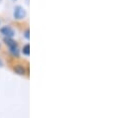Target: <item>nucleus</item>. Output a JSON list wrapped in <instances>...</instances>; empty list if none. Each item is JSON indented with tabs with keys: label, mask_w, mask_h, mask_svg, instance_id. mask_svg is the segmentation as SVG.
<instances>
[{
	"label": "nucleus",
	"mask_w": 128,
	"mask_h": 118,
	"mask_svg": "<svg viewBox=\"0 0 128 118\" xmlns=\"http://www.w3.org/2000/svg\"><path fill=\"white\" fill-rule=\"evenodd\" d=\"M25 16H26L25 9L23 7H21V6H17L15 8V11H14V17L19 20V19H23Z\"/></svg>",
	"instance_id": "nucleus-1"
},
{
	"label": "nucleus",
	"mask_w": 128,
	"mask_h": 118,
	"mask_svg": "<svg viewBox=\"0 0 128 118\" xmlns=\"http://www.w3.org/2000/svg\"><path fill=\"white\" fill-rule=\"evenodd\" d=\"M11 50V52H12V54H14V55H16V56H18V54H19V52H18V49H17V47H14V48H12V49H10Z\"/></svg>",
	"instance_id": "nucleus-6"
},
{
	"label": "nucleus",
	"mask_w": 128,
	"mask_h": 118,
	"mask_svg": "<svg viewBox=\"0 0 128 118\" xmlns=\"http://www.w3.org/2000/svg\"><path fill=\"white\" fill-rule=\"evenodd\" d=\"M2 66V62H1V60H0V66Z\"/></svg>",
	"instance_id": "nucleus-8"
},
{
	"label": "nucleus",
	"mask_w": 128,
	"mask_h": 118,
	"mask_svg": "<svg viewBox=\"0 0 128 118\" xmlns=\"http://www.w3.org/2000/svg\"><path fill=\"white\" fill-rule=\"evenodd\" d=\"M4 41H5L6 45H8V46L10 47V49H12V48H14V47H17V44H16V42H15L14 40H12V39L6 38Z\"/></svg>",
	"instance_id": "nucleus-3"
},
{
	"label": "nucleus",
	"mask_w": 128,
	"mask_h": 118,
	"mask_svg": "<svg viewBox=\"0 0 128 118\" xmlns=\"http://www.w3.org/2000/svg\"><path fill=\"white\" fill-rule=\"evenodd\" d=\"M1 33L3 34V35H5V36H7V37H12L13 35H14V32H13V30L11 29L10 27H3V28H1Z\"/></svg>",
	"instance_id": "nucleus-2"
},
{
	"label": "nucleus",
	"mask_w": 128,
	"mask_h": 118,
	"mask_svg": "<svg viewBox=\"0 0 128 118\" xmlns=\"http://www.w3.org/2000/svg\"><path fill=\"white\" fill-rule=\"evenodd\" d=\"M25 37H26L27 39H29V30H27V31L25 32Z\"/></svg>",
	"instance_id": "nucleus-7"
},
{
	"label": "nucleus",
	"mask_w": 128,
	"mask_h": 118,
	"mask_svg": "<svg viewBox=\"0 0 128 118\" xmlns=\"http://www.w3.org/2000/svg\"><path fill=\"white\" fill-rule=\"evenodd\" d=\"M14 70H15V72L18 74H25V68H24L22 66H20V64L16 66L14 68Z\"/></svg>",
	"instance_id": "nucleus-4"
},
{
	"label": "nucleus",
	"mask_w": 128,
	"mask_h": 118,
	"mask_svg": "<svg viewBox=\"0 0 128 118\" xmlns=\"http://www.w3.org/2000/svg\"><path fill=\"white\" fill-rule=\"evenodd\" d=\"M23 53H24L25 55H27V56L30 55V46H29V45H25V46H24V48H23Z\"/></svg>",
	"instance_id": "nucleus-5"
}]
</instances>
